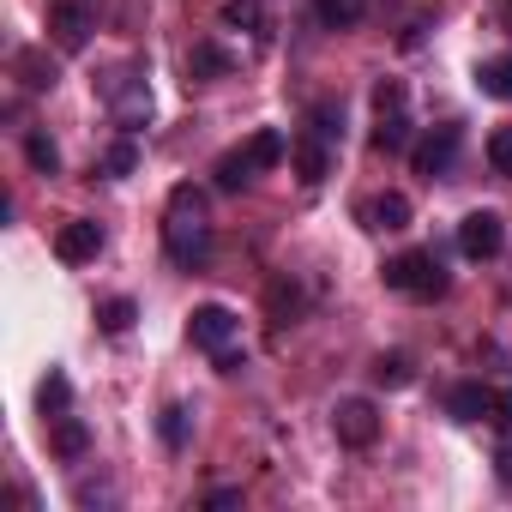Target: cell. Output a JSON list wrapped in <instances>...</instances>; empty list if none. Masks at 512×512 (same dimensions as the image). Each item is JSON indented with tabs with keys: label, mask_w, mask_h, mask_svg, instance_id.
<instances>
[{
	"label": "cell",
	"mask_w": 512,
	"mask_h": 512,
	"mask_svg": "<svg viewBox=\"0 0 512 512\" xmlns=\"http://www.w3.org/2000/svg\"><path fill=\"white\" fill-rule=\"evenodd\" d=\"M314 13H320L326 31H356V25L368 19V0H320Z\"/></svg>",
	"instance_id": "obj_17"
},
{
	"label": "cell",
	"mask_w": 512,
	"mask_h": 512,
	"mask_svg": "<svg viewBox=\"0 0 512 512\" xmlns=\"http://www.w3.org/2000/svg\"><path fill=\"white\" fill-rule=\"evenodd\" d=\"M55 253H61L67 266H85V260H97V253H103V229H97L91 217H73V223H61Z\"/></svg>",
	"instance_id": "obj_11"
},
{
	"label": "cell",
	"mask_w": 512,
	"mask_h": 512,
	"mask_svg": "<svg viewBox=\"0 0 512 512\" xmlns=\"http://www.w3.org/2000/svg\"><path fill=\"white\" fill-rule=\"evenodd\" d=\"M25 157H31V169L61 175V151H55V139H49V133H31V139H25Z\"/></svg>",
	"instance_id": "obj_25"
},
{
	"label": "cell",
	"mask_w": 512,
	"mask_h": 512,
	"mask_svg": "<svg viewBox=\"0 0 512 512\" xmlns=\"http://www.w3.org/2000/svg\"><path fill=\"white\" fill-rule=\"evenodd\" d=\"M458 151H464V127H458V121H440V127L416 145V175L446 181V175L458 169Z\"/></svg>",
	"instance_id": "obj_6"
},
{
	"label": "cell",
	"mask_w": 512,
	"mask_h": 512,
	"mask_svg": "<svg viewBox=\"0 0 512 512\" xmlns=\"http://www.w3.org/2000/svg\"><path fill=\"white\" fill-rule=\"evenodd\" d=\"M488 422L512 428V386H506V392H494V410H488Z\"/></svg>",
	"instance_id": "obj_29"
},
{
	"label": "cell",
	"mask_w": 512,
	"mask_h": 512,
	"mask_svg": "<svg viewBox=\"0 0 512 512\" xmlns=\"http://www.w3.org/2000/svg\"><path fill=\"white\" fill-rule=\"evenodd\" d=\"M410 145V97L398 79H380L374 85V151H404Z\"/></svg>",
	"instance_id": "obj_3"
},
{
	"label": "cell",
	"mask_w": 512,
	"mask_h": 512,
	"mask_svg": "<svg viewBox=\"0 0 512 512\" xmlns=\"http://www.w3.org/2000/svg\"><path fill=\"white\" fill-rule=\"evenodd\" d=\"M163 253L175 266H205L211 260V205L199 187H175L163 205Z\"/></svg>",
	"instance_id": "obj_1"
},
{
	"label": "cell",
	"mask_w": 512,
	"mask_h": 512,
	"mask_svg": "<svg viewBox=\"0 0 512 512\" xmlns=\"http://www.w3.org/2000/svg\"><path fill=\"white\" fill-rule=\"evenodd\" d=\"M332 151H338V139H326L320 127H302V133L290 139V163H296L302 187H320V181L332 175Z\"/></svg>",
	"instance_id": "obj_8"
},
{
	"label": "cell",
	"mask_w": 512,
	"mask_h": 512,
	"mask_svg": "<svg viewBox=\"0 0 512 512\" xmlns=\"http://www.w3.org/2000/svg\"><path fill=\"white\" fill-rule=\"evenodd\" d=\"M308 127H320L326 139H344V109L338 103H314L308 109Z\"/></svg>",
	"instance_id": "obj_28"
},
{
	"label": "cell",
	"mask_w": 512,
	"mask_h": 512,
	"mask_svg": "<svg viewBox=\"0 0 512 512\" xmlns=\"http://www.w3.org/2000/svg\"><path fill=\"white\" fill-rule=\"evenodd\" d=\"M500 482H512V440L500 446Z\"/></svg>",
	"instance_id": "obj_31"
},
{
	"label": "cell",
	"mask_w": 512,
	"mask_h": 512,
	"mask_svg": "<svg viewBox=\"0 0 512 512\" xmlns=\"http://www.w3.org/2000/svg\"><path fill=\"white\" fill-rule=\"evenodd\" d=\"M187 338H193L205 356H223V350H235V338H241V320H235L223 302H205V308H193V320H187Z\"/></svg>",
	"instance_id": "obj_7"
},
{
	"label": "cell",
	"mask_w": 512,
	"mask_h": 512,
	"mask_svg": "<svg viewBox=\"0 0 512 512\" xmlns=\"http://www.w3.org/2000/svg\"><path fill=\"white\" fill-rule=\"evenodd\" d=\"M488 410H494V392H488V386H476V380H464V386H452V392H446V416H452V422H464V428H470V422H482Z\"/></svg>",
	"instance_id": "obj_13"
},
{
	"label": "cell",
	"mask_w": 512,
	"mask_h": 512,
	"mask_svg": "<svg viewBox=\"0 0 512 512\" xmlns=\"http://www.w3.org/2000/svg\"><path fill=\"white\" fill-rule=\"evenodd\" d=\"M91 31H97V7H91V0H55V7H49V37H55L61 55H79L91 43Z\"/></svg>",
	"instance_id": "obj_5"
},
{
	"label": "cell",
	"mask_w": 512,
	"mask_h": 512,
	"mask_svg": "<svg viewBox=\"0 0 512 512\" xmlns=\"http://www.w3.org/2000/svg\"><path fill=\"white\" fill-rule=\"evenodd\" d=\"M229 67H235L229 49H217V43H199V49L187 55V73H193V79H223Z\"/></svg>",
	"instance_id": "obj_20"
},
{
	"label": "cell",
	"mask_w": 512,
	"mask_h": 512,
	"mask_svg": "<svg viewBox=\"0 0 512 512\" xmlns=\"http://www.w3.org/2000/svg\"><path fill=\"white\" fill-rule=\"evenodd\" d=\"M133 320H139V308H133V296H109V302L97 308V326H103L109 338H121V332H133Z\"/></svg>",
	"instance_id": "obj_21"
},
{
	"label": "cell",
	"mask_w": 512,
	"mask_h": 512,
	"mask_svg": "<svg viewBox=\"0 0 512 512\" xmlns=\"http://www.w3.org/2000/svg\"><path fill=\"white\" fill-rule=\"evenodd\" d=\"M272 326H296L302 320V290H290V284H272Z\"/></svg>",
	"instance_id": "obj_24"
},
{
	"label": "cell",
	"mask_w": 512,
	"mask_h": 512,
	"mask_svg": "<svg viewBox=\"0 0 512 512\" xmlns=\"http://www.w3.org/2000/svg\"><path fill=\"white\" fill-rule=\"evenodd\" d=\"M205 506H217V512H229V506H241V488H211V494H205Z\"/></svg>",
	"instance_id": "obj_30"
},
{
	"label": "cell",
	"mask_w": 512,
	"mask_h": 512,
	"mask_svg": "<svg viewBox=\"0 0 512 512\" xmlns=\"http://www.w3.org/2000/svg\"><path fill=\"white\" fill-rule=\"evenodd\" d=\"M187 416H193L187 404H169V410H163L157 434H163V446H169V452H181V446H187Z\"/></svg>",
	"instance_id": "obj_26"
},
{
	"label": "cell",
	"mask_w": 512,
	"mask_h": 512,
	"mask_svg": "<svg viewBox=\"0 0 512 512\" xmlns=\"http://www.w3.org/2000/svg\"><path fill=\"white\" fill-rule=\"evenodd\" d=\"M49 452L67 458V464H79V458L91 452V428H85L79 416H55V422H49Z\"/></svg>",
	"instance_id": "obj_14"
},
{
	"label": "cell",
	"mask_w": 512,
	"mask_h": 512,
	"mask_svg": "<svg viewBox=\"0 0 512 512\" xmlns=\"http://www.w3.org/2000/svg\"><path fill=\"white\" fill-rule=\"evenodd\" d=\"M103 103H109V115L121 127H145L151 121V85H145V73L139 67H115L103 79Z\"/></svg>",
	"instance_id": "obj_4"
},
{
	"label": "cell",
	"mask_w": 512,
	"mask_h": 512,
	"mask_svg": "<svg viewBox=\"0 0 512 512\" xmlns=\"http://www.w3.org/2000/svg\"><path fill=\"white\" fill-rule=\"evenodd\" d=\"M67 404H73V380H67V374H49V380H43V392H37V410H43V422L67 416Z\"/></svg>",
	"instance_id": "obj_22"
},
{
	"label": "cell",
	"mask_w": 512,
	"mask_h": 512,
	"mask_svg": "<svg viewBox=\"0 0 512 512\" xmlns=\"http://www.w3.org/2000/svg\"><path fill=\"white\" fill-rule=\"evenodd\" d=\"M133 169H139V145H133V139H115V145L103 151V175L121 181V175H133Z\"/></svg>",
	"instance_id": "obj_23"
},
{
	"label": "cell",
	"mask_w": 512,
	"mask_h": 512,
	"mask_svg": "<svg viewBox=\"0 0 512 512\" xmlns=\"http://www.w3.org/2000/svg\"><path fill=\"white\" fill-rule=\"evenodd\" d=\"M386 290H398V296H410V302H434V296H446V266L434 260L428 247H410V253H398V260H386Z\"/></svg>",
	"instance_id": "obj_2"
},
{
	"label": "cell",
	"mask_w": 512,
	"mask_h": 512,
	"mask_svg": "<svg viewBox=\"0 0 512 512\" xmlns=\"http://www.w3.org/2000/svg\"><path fill=\"white\" fill-rule=\"evenodd\" d=\"M500 247H506L500 211H470V217L458 223V253H464V260H494Z\"/></svg>",
	"instance_id": "obj_9"
},
{
	"label": "cell",
	"mask_w": 512,
	"mask_h": 512,
	"mask_svg": "<svg viewBox=\"0 0 512 512\" xmlns=\"http://www.w3.org/2000/svg\"><path fill=\"white\" fill-rule=\"evenodd\" d=\"M362 223L380 229V235H398V229H410V199L404 193H374L362 205Z\"/></svg>",
	"instance_id": "obj_12"
},
{
	"label": "cell",
	"mask_w": 512,
	"mask_h": 512,
	"mask_svg": "<svg viewBox=\"0 0 512 512\" xmlns=\"http://www.w3.org/2000/svg\"><path fill=\"white\" fill-rule=\"evenodd\" d=\"M416 380V362L404 356V350H392V356H380L374 362V386H386V392H404Z\"/></svg>",
	"instance_id": "obj_19"
},
{
	"label": "cell",
	"mask_w": 512,
	"mask_h": 512,
	"mask_svg": "<svg viewBox=\"0 0 512 512\" xmlns=\"http://www.w3.org/2000/svg\"><path fill=\"white\" fill-rule=\"evenodd\" d=\"M476 85H482V97H494V103H512V55H500V61H482V67H476Z\"/></svg>",
	"instance_id": "obj_18"
},
{
	"label": "cell",
	"mask_w": 512,
	"mask_h": 512,
	"mask_svg": "<svg viewBox=\"0 0 512 512\" xmlns=\"http://www.w3.org/2000/svg\"><path fill=\"white\" fill-rule=\"evenodd\" d=\"M211 175H217V187H223V193H241V187H247L253 175H260V169H253L247 145H235V151H223V157H217V169H211Z\"/></svg>",
	"instance_id": "obj_16"
},
{
	"label": "cell",
	"mask_w": 512,
	"mask_h": 512,
	"mask_svg": "<svg viewBox=\"0 0 512 512\" xmlns=\"http://www.w3.org/2000/svg\"><path fill=\"white\" fill-rule=\"evenodd\" d=\"M13 73H19L31 91H55V79H61V67H55L43 49H19V55H13Z\"/></svg>",
	"instance_id": "obj_15"
},
{
	"label": "cell",
	"mask_w": 512,
	"mask_h": 512,
	"mask_svg": "<svg viewBox=\"0 0 512 512\" xmlns=\"http://www.w3.org/2000/svg\"><path fill=\"white\" fill-rule=\"evenodd\" d=\"M488 169L512 181V127H494L488 133Z\"/></svg>",
	"instance_id": "obj_27"
},
{
	"label": "cell",
	"mask_w": 512,
	"mask_h": 512,
	"mask_svg": "<svg viewBox=\"0 0 512 512\" xmlns=\"http://www.w3.org/2000/svg\"><path fill=\"white\" fill-rule=\"evenodd\" d=\"M332 434H338L344 446H374V440H380V410H374L368 398H338Z\"/></svg>",
	"instance_id": "obj_10"
}]
</instances>
